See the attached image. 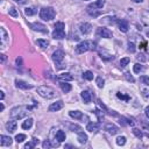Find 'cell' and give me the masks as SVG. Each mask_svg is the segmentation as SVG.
<instances>
[{"label":"cell","instance_id":"cell-1","mask_svg":"<svg viewBox=\"0 0 149 149\" xmlns=\"http://www.w3.org/2000/svg\"><path fill=\"white\" fill-rule=\"evenodd\" d=\"M34 108V106H28V105H21V106H16L14 108L10 109V118L15 119V120H20L23 119L24 116H27L30 111Z\"/></svg>","mask_w":149,"mask_h":149},{"label":"cell","instance_id":"cell-2","mask_svg":"<svg viewBox=\"0 0 149 149\" xmlns=\"http://www.w3.org/2000/svg\"><path fill=\"white\" fill-rule=\"evenodd\" d=\"M37 93L42 97V98H45V99H52L57 95V92L50 87V86H47V85H42V86H38L37 87Z\"/></svg>","mask_w":149,"mask_h":149},{"label":"cell","instance_id":"cell-3","mask_svg":"<svg viewBox=\"0 0 149 149\" xmlns=\"http://www.w3.org/2000/svg\"><path fill=\"white\" fill-rule=\"evenodd\" d=\"M64 28H65L64 22H62V21L56 22L55 23V30L52 31V37L54 38H57V40L64 38L65 37V30H64Z\"/></svg>","mask_w":149,"mask_h":149},{"label":"cell","instance_id":"cell-4","mask_svg":"<svg viewBox=\"0 0 149 149\" xmlns=\"http://www.w3.org/2000/svg\"><path fill=\"white\" fill-rule=\"evenodd\" d=\"M92 49H94V43H93L92 41L86 40V41L80 42V43L76 47V54L80 55V54H84V52H86V51H88V50H92Z\"/></svg>","mask_w":149,"mask_h":149},{"label":"cell","instance_id":"cell-5","mask_svg":"<svg viewBox=\"0 0 149 149\" xmlns=\"http://www.w3.org/2000/svg\"><path fill=\"white\" fill-rule=\"evenodd\" d=\"M55 15H56V12H55V9L51 8V7H44V8H42V9L40 10V17H41L42 20H44V21H50V20H52V19L55 17Z\"/></svg>","mask_w":149,"mask_h":149},{"label":"cell","instance_id":"cell-6","mask_svg":"<svg viewBox=\"0 0 149 149\" xmlns=\"http://www.w3.org/2000/svg\"><path fill=\"white\" fill-rule=\"evenodd\" d=\"M63 59H64V51H63V50H56V51L52 54V61L58 65V66H57L58 69L62 68L61 63L63 62Z\"/></svg>","mask_w":149,"mask_h":149},{"label":"cell","instance_id":"cell-7","mask_svg":"<svg viewBox=\"0 0 149 149\" xmlns=\"http://www.w3.org/2000/svg\"><path fill=\"white\" fill-rule=\"evenodd\" d=\"M29 27L33 29V30H35V31H41V33H48V28L44 26V24H42V23H40V22H34V23H29Z\"/></svg>","mask_w":149,"mask_h":149},{"label":"cell","instance_id":"cell-8","mask_svg":"<svg viewBox=\"0 0 149 149\" xmlns=\"http://www.w3.org/2000/svg\"><path fill=\"white\" fill-rule=\"evenodd\" d=\"M97 34L100 36V37H104V38H109L112 37V31L108 29V28H99L97 30Z\"/></svg>","mask_w":149,"mask_h":149},{"label":"cell","instance_id":"cell-9","mask_svg":"<svg viewBox=\"0 0 149 149\" xmlns=\"http://www.w3.org/2000/svg\"><path fill=\"white\" fill-rule=\"evenodd\" d=\"M79 30H80L81 34L87 35V34H90V33L92 31V26H91L88 22H84V23H81V24L79 26Z\"/></svg>","mask_w":149,"mask_h":149},{"label":"cell","instance_id":"cell-10","mask_svg":"<svg viewBox=\"0 0 149 149\" xmlns=\"http://www.w3.org/2000/svg\"><path fill=\"white\" fill-rule=\"evenodd\" d=\"M63 106H64V102H63L62 100H58V101L51 104L48 109H49V112H57V111H59L61 108H63Z\"/></svg>","mask_w":149,"mask_h":149},{"label":"cell","instance_id":"cell-11","mask_svg":"<svg viewBox=\"0 0 149 149\" xmlns=\"http://www.w3.org/2000/svg\"><path fill=\"white\" fill-rule=\"evenodd\" d=\"M0 34H1V49H5L7 45V41H8V35L5 30V28H0Z\"/></svg>","mask_w":149,"mask_h":149},{"label":"cell","instance_id":"cell-12","mask_svg":"<svg viewBox=\"0 0 149 149\" xmlns=\"http://www.w3.org/2000/svg\"><path fill=\"white\" fill-rule=\"evenodd\" d=\"M57 79L61 80V81H71L73 79V77L69 72H63V73H61V74L57 76Z\"/></svg>","mask_w":149,"mask_h":149},{"label":"cell","instance_id":"cell-13","mask_svg":"<svg viewBox=\"0 0 149 149\" xmlns=\"http://www.w3.org/2000/svg\"><path fill=\"white\" fill-rule=\"evenodd\" d=\"M16 127H17V123H16L15 119H12L10 121H8V122L6 123V129H7L9 133L15 132V130H16Z\"/></svg>","mask_w":149,"mask_h":149},{"label":"cell","instance_id":"cell-14","mask_svg":"<svg viewBox=\"0 0 149 149\" xmlns=\"http://www.w3.org/2000/svg\"><path fill=\"white\" fill-rule=\"evenodd\" d=\"M15 84H16V87H19V88H22V90H29V88H31L33 87V85L31 84H28V83H26V81H23V80H15Z\"/></svg>","mask_w":149,"mask_h":149},{"label":"cell","instance_id":"cell-15","mask_svg":"<svg viewBox=\"0 0 149 149\" xmlns=\"http://www.w3.org/2000/svg\"><path fill=\"white\" fill-rule=\"evenodd\" d=\"M100 128V125L98 122H88L87 126H86V129L88 132H92V133H97Z\"/></svg>","mask_w":149,"mask_h":149},{"label":"cell","instance_id":"cell-16","mask_svg":"<svg viewBox=\"0 0 149 149\" xmlns=\"http://www.w3.org/2000/svg\"><path fill=\"white\" fill-rule=\"evenodd\" d=\"M105 130H107L109 134H112V135H115V134H118V132H119V128L115 126V125H113V123H107L106 126H105Z\"/></svg>","mask_w":149,"mask_h":149},{"label":"cell","instance_id":"cell-17","mask_svg":"<svg viewBox=\"0 0 149 149\" xmlns=\"http://www.w3.org/2000/svg\"><path fill=\"white\" fill-rule=\"evenodd\" d=\"M118 24H119V29H120L122 33H127V31H128L129 26H128V22H127L126 20H119V21H118Z\"/></svg>","mask_w":149,"mask_h":149},{"label":"cell","instance_id":"cell-18","mask_svg":"<svg viewBox=\"0 0 149 149\" xmlns=\"http://www.w3.org/2000/svg\"><path fill=\"white\" fill-rule=\"evenodd\" d=\"M141 21L144 26L149 27V10H144L141 14Z\"/></svg>","mask_w":149,"mask_h":149},{"label":"cell","instance_id":"cell-19","mask_svg":"<svg viewBox=\"0 0 149 149\" xmlns=\"http://www.w3.org/2000/svg\"><path fill=\"white\" fill-rule=\"evenodd\" d=\"M0 144L3 147V146H10L12 144V139L9 136H6V135H1L0 136Z\"/></svg>","mask_w":149,"mask_h":149},{"label":"cell","instance_id":"cell-20","mask_svg":"<svg viewBox=\"0 0 149 149\" xmlns=\"http://www.w3.org/2000/svg\"><path fill=\"white\" fill-rule=\"evenodd\" d=\"M81 98H83V100H84L85 104H90L91 102V99H92V95H91V93L88 91H83L81 92Z\"/></svg>","mask_w":149,"mask_h":149},{"label":"cell","instance_id":"cell-21","mask_svg":"<svg viewBox=\"0 0 149 149\" xmlns=\"http://www.w3.org/2000/svg\"><path fill=\"white\" fill-rule=\"evenodd\" d=\"M37 144H38V139H35V137H34V139H31L28 143L24 144V148H26V149H31V148H35Z\"/></svg>","mask_w":149,"mask_h":149},{"label":"cell","instance_id":"cell-22","mask_svg":"<svg viewBox=\"0 0 149 149\" xmlns=\"http://www.w3.org/2000/svg\"><path fill=\"white\" fill-rule=\"evenodd\" d=\"M55 139L58 141V142H63L65 141V133L63 130H57L56 135H55Z\"/></svg>","mask_w":149,"mask_h":149},{"label":"cell","instance_id":"cell-23","mask_svg":"<svg viewBox=\"0 0 149 149\" xmlns=\"http://www.w3.org/2000/svg\"><path fill=\"white\" fill-rule=\"evenodd\" d=\"M61 88H62V91L63 92H65V93H68V92H70L71 91V85L70 84H68V81H61Z\"/></svg>","mask_w":149,"mask_h":149},{"label":"cell","instance_id":"cell-24","mask_svg":"<svg viewBox=\"0 0 149 149\" xmlns=\"http://www.w3.org/2000/svg\"><path fill=\"white\" fill-rule=\"evenodd\" d=\"M69 115H70L71 118H73V119H77V120H79V119L83 118V114H81V112H79V111H70V112H69Z\"/></svg>","mask_w":149,"mask_h":149},{"label":"cell","instance_id":"cell-25","mask_svg":"<svg viewBox=\"0 0 149 149\" xmlns=\"http://www.w3.org/2000/svg\"><path fill=\"white\" fill-rule=\"evenodd\" d=\"M100 57L104 59V61H112V59H114V56L113 55H111V54H108V52H106V51H100Z\"/></svg>","mask_w":149,"mask_h":149},{"label":"cell","instance_id":"cell-26","mask_svg":"<svg viewBox=\"0 0 149 149\" xmlns=\"http://www.w3.org/2000/svg\"><path fill=\"white\" fill-rule=\"evenodd\" d=\"M31 126H33V119H31V118L27 119V120H26V121H23V122H22V125H21V127H22L23 129H29Z\"/></svg>","mask_w":149,"mask_h":149},{"label":"cell","instance_id":"cell-27","mask_svg":"<svg viewBox=\"0 0 149 149\" xmlns=\"http://www.w3.org/2000/svg\"><path fill=\"white\" fill-rule=\"evenodd\" d=\"M87 13L91 15V16H93V17H97L101 12L100 10H95V8H92V7H87Z\"/></svg>","mask_w":149,"mask_h":149},{"label":"cell","instance_id":"cell-28","mask_svg":"<svg viewBox=\"0 0 149 149\" xmlns=\"http://www.w3.org/2000/svg\"><path fill=\"white\" fill-rule=\"evenodd\" d=\"M36 43H37L38 47H41L42 49H45V48H48V45H49V41L42 40V38H38V40L36 41Z\"/></svg>","mask_w":149,"mask_h":149},{"label":"cell","instance_id":"cell-29","mask_svg":"<svg viewBox=\"0 0 149 149\" xmlns=\"http://www.w3.org/2000/svg\"><path fill=\"white\" fill-rule=\"evenodd\" d=\"M78 141L80 143H86V141H87V136H86V134L83 130L78 133Z\"/></svg>","mask_w":149,"mask_h":149},{"label":"cell","instance_id":"cell-30","mask_svg":"<svg viewBox=\"0 0 149 149\" xmlns=\"http://www.w3.org/2000/svg\"><path fill=\"white\" fill-rule=\"evenodd\" d=\"M104 5H105V0H97L94 3L90 5V7H92V8H102Z\"/></svg>","mask_w":149,"mask_h":149},{"label":"cell","instance_id":"cell-31","mask_svg":"<svg viewBox=\"0 0 149 149\" xmlns=\"http://www.w3.org/2000/svg\"><path fill=\"white\" fill-rule=\"evenodd\" d=\"M116 97H118L119 99L123 100V101H128V100L130 99L129 95H127V94H125V93H121V92H118V93H116Z\"/></svg>","mask_w":149,"mask_h":149},{"label":"cell","instance_id":"cell-32","mask_svg":"<svg viewBox=\"0 0 149 149\" xmlns=\"http://www.w3.org/2000/svg\"><path fill=\"white\" fill-rule=\"evenodd\" d=\"M83 77H84V79H86V80H92V79H93V73H92L91 71H85V72L83 73Z\"/></svg>","mask_w":149,"mask_h":149},{"label":"cell","instance_id":"cell-33","mask_svg":"<svg viewBox=\"0 0 149 149\" xmlns=\"http://www.w3.org/2000/svg\"><path fill=\"white\" fill-rule=\"evenodd\" d=\"M26 140V135L24 134H17L16 136H15V141L17 142V143H21V142H23Z\"/></svg>","mask_w":149,"mask_h":149},{"label":"cell","instance_id":"cell-34","mask_svg":"<svg viewBox=\"0 0 149 149\" xmlns=\"http://www.w3.org/2000/svg\"><path fill=\"white\" fill-rule=\"evenodd\" d=\"M95 81H97V85H98V87H100V88H102V87H104V85H105V80H104L101 77H97Z\"/></svg>","mask_w":149,"mask_h":149},{"label":"cell","instance_id":"cell-35","mask_svg":"<svg viewBox=\"0 0 149 149\" xmlns=\"http://www.w3.org/2000/svg\"><path fill=\"white\" fill-rule=\"evenodd\" d=\"M125 143H126V137L125 136H119L116 139V144L118 146H123Z\"/></svg>","mask_w":149,"mask_h":149},{"label":"cell","instance_id":"cell-36","mask_svg":"<svg viewBox=\"0 0 149 149\" xmlns=\"http://www.w3.org/2000/svg\"><path fill=\"white\" fill-rule=\"evenodd\" d=\"M9 15H12L13 17H17V16H19V13H17V10L15 9V7H10V8H9Z\"/></svg>","mask_w":149,"mask_h":149},{"label":"cell","instance_id":"cell-37","mask_svg":"<svg viewBox=\"0 0 149 149\" xmlns=\"http://www.w3.org/2000/svg\"><path fill=\"white\" fill-rule=\"evenodd\" d=\"M35 13H36L35 8H26V9H24V14H26V15H28V16L34 15Z\"/></svg>","mask_w":149,"mask_h":149},{"label":"cell","instance_id":"cell-38","mask_svg":"<svg viewBox=\"0 0 149 149\" xmlns=\"http://www.w3.org/2000/svg\"><path fill=\"white\" fill-rule=\"evenodd\" d=\"M70 128H71V130H72V132H76L77 134H78L79 132H81V130H83V129H81V127H79L78 125H71V126H70Z\"/></svg>","mask_w":149,"mask_h":149},{"label":"cell","instance_id":"cell-39","mask_svg":"<svg viewBox=\"0 0 149 149\" xmlns=\"http://www.w3.org/2000/svg\"><path fill=\"white\" fill-rule=\"evenodd\" d=\"M142 70H143V66H142L141 64L136 63V64L134 65V72H135V73H139V72H141Z\"/></svg>","mask_w":149,"mask_h":149},{"label":"cell","instance_id":"cell-40","mask_svg":"<svg viewBox=\"0 0 149 149\" xmlns=\"http://www.w3.org/2000/svg\"><path fill=\"white\" fill-rule=\"evenodd\" d=\"M133 134H134L136 137H139V139H141V137L143 136L142 132H141L140 129H137V128H134V129H133Z\"/></svg>","mask_w":149,"mask_h":149},{"label":"cell","instance_id":"cell-41","mask_svg":"<svg viewBox=\"0 0 149 149\" xmlns=\"http://www.w3.org/2000/svg\"><path fill=\"white\" fill-rule=\"evenodd\" d=\"M140 81L146 84V85H149V77L148 76H141L140 77Z\"/></svg>","mask_w":149,"mask_h":149},{"label":"cell","instance_id":"cell-42","mask_svg":"<svg viewBox=\"0 0 149 149\" xmlns=\"http://www.w3.org/2000/svg\"><path fill=\"white\" fill-rule=\"evenodd\" d=\"M129 61H130L129 57H125V58H122V59L120 61V65H121V66H126V65L129 63Z\"/></svg>","mask_w":149,"mask_h":149},{"label":"cell","instance_id":"cell-43","mask_svg":"<svg viewBox=\"0 0 149 149\" xmlns=\"http://www.w3.org/2000/svg\"><path fill=\"white\" fill-rule=\"evenodd\" d=\"M42 147L44 148V149H48V148H50V147H52V144L50 143V141L49 140H45L43 143H42Z\"/></svg>","mask_w":149,"mask_h":149},{"label":"cell","instance_id":"cell-44","mask_svg":"<svg viewBox=\"0 0 149 149\" xmlns=\"http://www.w3.org/2000/svg\"><path fill=\"white\" fill-rule=\"evenodd\" d=\"M128 50H129L130 52H134V51H135V44H134L133 42H129V43H128Z\"/></svg>","mask_w":149,"mask_h":149},{"label":"cell","instance_id":"cell-45","mask_svg":"<svg viewBox=\"0 0 149 149\" xmlns=\"http://www.w3.org/2000/svg\"><path fill=\"white\" fill-rule=\"evenodd\" d=\"M97 105H98V106L100 107V109H104L105 112L107 111V108H106V106H105V105H104V104H102V102H101L100 100H98V101H97Z\"/></svg>","mask_w":149,"mask_h":149},{"label":"cell","instance_id":"cell-46","mask_svg":"<svg viewBox=\"0 0 149 149\" xmlns=\"http://www.w3.org/2000/svg\"><path fill=\"white\" fill-rule=\"evenodd\" d=\"M125 77L127 78V80H128V81H132V83H134V80H135V79L133 78V76H130L128 72H127V73H125Z\"/></svg>","mask_w":149,"mask_h":149},{"label":"cell","instance_id":"cell-47","mask_svg":"<svg viewBox=\"0 0 149 149\" xmlns=\"http://www.w3.org/2000/svg\"><path fill=\"white\" fill-rule=\"evenodd\" d=\"M144 113H146V115L149 118V106H147V107L144 108Z\"/></svg>","mask_w":149,"mask_h":149},{"label":"cell","instance_id":"cell-48","mask_svg":"<svg viewBox=\"0 0 149 149\" xmlns=\"http://www.w3.org/2000/svg\"><path fill=\"white\" fill-rule=\"evenodd\" d=\"M137 59H141V61H144L146 58L143 57V55H139V56H137Z\"/></svg>","mask_w":149,"mask_h":149},{"label":"cell","instance_id":"cell-49","mask_svg":"<svg viewBox=\"0 0 149 149\" xmlns=\"http://www.w3.org/2000/svg\"><path fill=\"white\" fill-rule=\"evenodd\" d=\"M5 59H6V56H5V55H1V63H3Z\"/></svg>","mask_w":149,"mask_h":149},{"label":"cell","instance_id":"cell-50","mask_svg":"<svg viewBox=\"0 0 149 149\" xmlns=\"http://www.w3.org/2000/svg\"><path fill=\"white\" fill-rule=\"evenodd\" d=\"M132 1H133V2H136V3H141L143 0H132Z\"/></svg>","mask_w":149,"mask_h":149},{"label":"cell","instance_id":"cell-51","mask_svg":"<svg viewBox=\"0 0 149 149\" xmlns=\"http://www.w3.org/2000/svg\"><path fill=\"white\" fill-rule=\"evenodd\" d=\"M0 93H1V99H3V98H5V94H3V92H2V91H1V92H0Z\"/></svg>","mask_w":149,"mask_h":149},{"label":"cell","instance_id":"cell-52","mask_svg":"<svg viewBox=\"0 0 149 149\" xmlns=\"http://www.w3.org/2000/svg\"><path fill=\"white\" fill-rule=\"evenodd\" d=\"M147 36H148V37H149V30H148V31H147Z\"/></svg>","mask_w":149,"mask_h":149},{"label":"cell","instance_id":"cell-53","mask_svg":"<svg viewBox=\"0 0 149 149\" xmlns=\"http://www.w3.org/2000/svg\"><path fill=\"white\" fill-rule=\"evenodd\" d=\"M14 1H20V0H14Z\"/></svg>","mask_w":149,"mask_h":149}]
</instances>
